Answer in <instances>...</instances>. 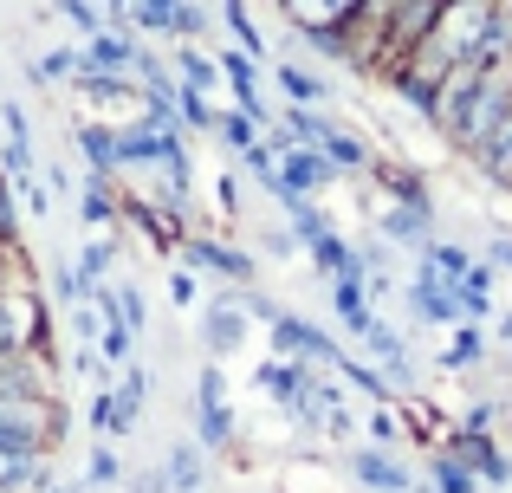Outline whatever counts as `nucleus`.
Listing matches in <instances>:
<instances>
[{
  "instance_id": "30",
  "label": "nucleus",
  "mask_w": 512,
  "mask_h": 493,
  "mask_svg": "<svg viewBox=\"0 0 512 493\" xmlns=\"http://www.w3.org/2000/svg\"><path fill=\"white\" fill-rule=\"evenodd\" d=\"M286 130H292V143H305V150H325V137L338 124H331L325 111H299V104H292V111H286Z\"/></svg>"
},
{
  "instance_id": "21",
  "label": "nucleus",
  "mask_w": 512,
  "mask_h": 493,
  "mask_svg": "<svg viewBox=\"0 0 512 493\" xmlns=\"http://www.w3.org/2000/svg\"><path fill=\"white\" fill-rule=\"evenodd\" d=\"M273 78H279V91H286V98L299 104V111H325L331 85H325V78H312V72H305V65H279Z\"/></svg>"
},
{
  "instance_id": "31",
  "label": "nucleus",
  "mask_w": 512,
  "mask_h": 493,
  "mask_svg": "<svg viewBox=\"0 0 512 493\" xmlns=\"http://www.w3.org/2000/svg\"><path fill=\"white\" fill-rule=\"evenodd\" d=\"M111 260H117V247L111 241H85V247H78V279H85V292L91 286H111V279H104V273H111Z\"/></svg>"
},
{
  "instance_id": "47",
  "label": "nucleus",
  "mask_w": 512,
  "mask_h": 493,
  "mask_svg": "<svg viewBox=\"0 0 512 493\" xmlns=\"http://www.w3.org/2000/svg\"><path fill=\"white\" fill-rule=\"evenodd\" d=\"M493 266H506V273H512V241H506V234L493 241Z\"/></svg>"
},
{
  "instance_id": "46",
  "label": "nucleus",
  "mask_w": 512,
  "mask_h": 493,
  "mask_svg": "<svg viewBox=\"0 0 512 493\" xmlns=\"http://www.w3.org/2000/svg\"><path fill=\"white\" fill-rule=\"evenodd\" d=\"M214 195H221V215H240V189H234V176L214 182Z\"/></svg>"
},
{
  "instance_id": "20",
  "label": "nucleus",
  "mask_w": 512,
  "mask_h": 493,
  "mask_svg": "<svg viewBox=\"0 0 512 493\" xmlns=\"http://www.w3.org/2000/svg\"><path fill=\"white\" fill-rule=\"evenodd\" d=\"M175 85L208 91V98H214V85H221V59H208V52H195V46H175Z\"/></svg>"
},
{
  "instance_id": "13",
  "label": "nucleus",
  "mask_w": 512,
  "mask_h": 493,
  "mask_svg": "<svg viewBox=\"0 0 512 493\" xmlns=\"http://www.w3.org/2000/svg\"><path fill=\"white\" fill-rule=\"evenodd\" d=\"M370 182H376V189H389V202H415V208L428 202V182H422V169H409V163H389V156H376V163H370Z\"/></svg>"
},
{
  "instance_id": "3",
  "label": "nucleus",
  "mask_w": 512,
  "mask_h": 493,
  "mask_svg": "<svg viewBox=\"0 0 512 493\" xmlns=\"http://www.w3.org/2000/svg\"><path fill=\"white\" fill-rule=\"evenodd\" d=\"M65 435V416L52 403H0V442H13V448H46L52 455V442Z\"/></svg>"
},
{
  "instance_id": "44",
  "label": "nucleus",
  "mask_w": 512,
  "mask_h": 493,
  "mask_svg": "<svg viewBox=\"0 0 512 493\" xmlns=\"http://www.w3.org/2000/svg\"><path fill=\"white\" fill-rule=\"evenodd\" d=\"M169 299H175V305H195V299H201V279H195V273H169Z\"/></svg>"
},
{
  "instance_id": "16",
  "label": "nucleus",
  "mask_w": 512,
  "mask_h": 493,
  "mask_svg": "<svg viewBox=\"0 0 512 493\" xmlns=\"http://www.w3.org/2000/svg\"><path fill=\"white\" fill-rule=\"evenodd\" d=\"M493 273H500V266H474V273H467V279H454V299H461V318H467V325H480V318H487L493 312Z\"/></svg>"
},
{
  "instance_id": "43",
  "label": "nucleus",
  "mask_w": 512,
  "mask_h": 493,
  "mask_svg": "<svg viewBox=\"0 0 512 493\" xmlns=\"http://www.w3.org/2000/svg\"><path fill=\"white\" fill-rule=\"evenodd\" d=\"M59 13H65V20H72V26H78L85 39H91V33H104V20H98V13L85 7V0H59Z\"/></svg>"
},
{
  "instance_id": "24",
  "label": "nucleus",
  "mask_w": 512,
  "mask_h": 493,
  "mask_svg": "<svg viewBox=\"0 0 512 493\" xmlns=\"http://www.w3.org/2000/svg\"><path fill=\"white\" fill-rule=\"evenodd\" d=\"M422 266H428V273H441V279L454 286V279H467L480 260H474L467 247H454V241H428V247H422Z\"/></svg>"
},
{
  "instance_id": "17",
  "label": "nucleus",
  "mask_w": 512,
  "mask_h": 493,
  "mask_svg": "<svg viewBox=\"0 0 512 493\" xmlns=\"http://www.w3.org/2000/svg\"><path fill=\"white\" fill-rule=\"evenodd\" d=\"M350 474H357L363 487H376V493H402V487H409V474H402L396 455H383V448H363V455L350 461Z\"/></svg>"
},
{
  "instance_id": "50",
  "label": "nucleus",
  "mask_w": 512,
  "mask_h": 493,
  "mask_svg": "<svg viewBox=\"0 0 512 493\" xmlns=\"http://www.w3.org/2000/svg\"><path fill=\"white\" fill-rule=\"evenodd\" d=\"M0 493H13V487H0Z\"/></svg>"
},
{
  "instance_id": "8",
  "label": "nucleus",
  "mask_w": 512,
  "mask_h": 493,
  "mask_svg": "<svg viewBox=\"0 0 512 493\" xmlns=\"http://www.w3.org/2000/svg\"><path fill=\"white\" fill-rule=\"evenodd\" d=\"M402 299H409V312L422 318V325H461V299H454V286L441 273H428V266L402 286Z\"/></svg>"
},
{
  "instance_id": "40",
  "label": "nucleus",
  "mask_w": 512,
  "mask_h": 493,
  "mask_svg": "<svg viewBox=\"0 0 512 493\" xmlns=\"http://www.w3.org/2000/svg\"><path fill=\"white\" fill-rule=\"evenodd\" d=\"M0 124H7V143H33V124H26V111L13 98H0Z\"/></svg>"
},
{
  "instance_id": "25",
  "label": "nucleus",
  "mask_w": 512,
  "mask_h": 493,
  "mask_svg": "<svg viewBox=\"0 0 512 493\" xmlns=\"http://www.w3.org/2000/svg\"><path fill=\"white\" fill-rule=\"evenodd\" d=\"M441 364H448V370H480V364H487V331H480V325H461L448 338V351H441Z\"/></svg>"
},
{
  "instance_id": "26",
  "label": "nucleus",
  "mask_w": 512,
  "mask_h": 493,
  "mask_svg": "<svg viewBox=\"0 0 512 493\" xmlns=\"http://www.w3.org/2000/svg\"><path fill=\"white\" fill-rule=\"evenodd\" d=\"M208 137H221V143H227V150H240V156H247V150H253V143H260V137H266V130H260V124H253V117H247V111H214V130H208Z\"/></svg>"
},
{
  "instance_id": "12",
  "label": "nucleus",
  "mask_w": 512,
  "mask_h": 493,
  "mask_svg": "<svg viewBox=\"0 0 512 493\" xmlns=\"http://www.w3.org/2000/svg\"><path fill=\"white\" fill-rule=\"evenodd\" d=\"M331 305H338V325L350 331V338H363V331L376 325V312H370V286H363V273H344V279H331Z\"/></svg>"
},
{
  "instance_id": "36",
  "label": "nucleus",
  "mask_w": 512,
  "mask_h": 493,
  "mask_svg": "<svg viewBox=\"0 0 512 493\" xmlns=\"http://www.w3.org/2000/svg\"><path fill=\"white\" fill-rule=\"evenodd\" d=\"M117 318H124V325L143 338V325H150V299H143V286H130V279L117 286Z\"/></svg>"
},
{
  "instance_id": "5",
  "label": "nucleus",
  "mask_w": 512,
  "mask_h": 493,
  "mask_svg": "<svg viewBox=\"0 0 512 493\" xmlns=\"http://www.w3.org/2000/svg\"><path fill=\"white\" fill-rule=\"evenodd\" d=\"M52 370H46V351H13L0 357V403H52Z\"/></svg>"
},
{
  "instance_id": "29",
  "label": "nucleus",
  "mask_w": 512,
  "mask_h": 493,
  "mask_svg": "<svg viewBox=\"0 0 512 493\" xmlns=\"http://www.w3.org/2000/svg\"><path fill=\"white\" fill-rule=\"evenodd\" d=\"M195 435H201V448L234 442V409L227 403H195Z\"/></svg>"
},
{
  "instance_id": "49",
  "label": "nucleus",
  "mask_w": 512,
  "mask_h": 493,
  "mask_svg": "<svg viewBox=\"0 0 512 493\" xmlns=\"http://www.w3.org/2000/svg\"><path fill=\"white\" fill-rule=\"evenodd\" d=\"M52 493H72V487H52Z\"/></svg>"
},
{
  "instance_id": "2",
  "label": "nucleus",
  "mask_w": 512,
  "mask_h": 493,
  "mask_svg": "<svg viewBox=\"0 0 512 493\" xmlns=\"http://www.w3.org/2000/svg\"><path fill=\"white\" fill-rule=\"evenodd\" d=\"M143 396H150V370H143V364H130L117 390H98V396H91V429H98V442H117V435L137 429Z\"/></svg>"
},
{
  "instance_id": "14",
  "label": "nucleus",
  "mask_w": 512,
  "mask_h": 493,
  "mask_svg": "<svg viewBox=\"0 0 512 493\" xmlns=\"http://www.w3.org/2000/svg\"><path fill=\"white\" fill-rule=\"evenodd\" d=\"M78 150H85L91 176H117V169H124V143H117V130H104V124H78Z\"/></svg>"
},
{
  "instance_id": "23",
  "label": "nucleus",
  "mask_w": 512,
  "mask_h": 493,
  "mask_svg": "<svg viewBox=\"0 0 512 493\" xmlns=\"http://www.w3.org/2000/svg\"><path fill=\"white\" fill-rule=\"evenodd\" d=\"M78 98L124 104V98H143V85H137V78H117V72H78Z\"/></svg>"
},
{
  "instance_id": "7",
  "label": "nucleus",
  "mask_w": 512,
  "mask_h": 493,
  "mask_svg": "<svg viewBox=\"0 0 512 493\" xmlns=\"http://www.w3.org/2000/svg\"><path fill=\"white\" fill-rule=\"evenodd\" d=\"M247 325H253V318H247V305H240V299H227V292H214V305L201 312V344H208L214 357H234L240 344H247Z\"/></svg>"
},
{
  "instance_id": "19",
  "label": "nucleus",
  "mask_w": 512,
  "mask_h": 493,
  "mask_svg": "<svg viewBox=\"0 0 512 493\" xmlns=\"http://www.w3.org/2000/svg\"><path fill=\"white\" fill-rule=\"evenodd\" d=\"M182 13H188V0H137V7H130V26H137V33L182 39Z\"/></svg>"
},
{
  "instance_id": "34",
  "label": "nucleus",
  "mask_w": 512,
  "mask_h": 493,
  "mask_svg": "<svg viewBox=\"0 0 512 493\" xmlns=\"http://www.w3.org/2000/svg\"><path fill=\"white\" fill-rule=\"evenodd\" d=\"M221 13H227V26H234L240 52H253V59H266V39H260V26L247 20V7H240V0H221Z\"/></svg>"
},
{
  "instance_id": "33",
  "label": "nucleus",
  "mask_w": 512,
  "mask_h": 493,
  "mask_svg": "<svg viewBox=\"0 0 512 493\" xmlns=\"http://www.w3.org/2000/svg\"><path fill=\"white\" fill-rule=\"evenodd\" d=\"M214 111H221V104H208V91L175 85V117H182L188 130H214Z\"/></svg>"
},
{
  "instance_id": "35",
  "label": "nucleus",
  "mask_w": 512,
  "mask_h": 493,
  "mask_svg": "<svg viewBox=\"0 0 512 493\" xmlns=\"http://www.w3.org/2000/svg\"><path fill=\"white\" fill-rule=\"evenodd\" d=\"M33 72H39V78H72V85H78V72H85V46H78V52H72V46L46 52V59H39Z\"/></svg>"
},
{
  "instance_id": "42",
  "label": "nucleus",
  "mask_w": 512,
  "mask_h": 493,
  "mask_svg": "<svg viewBox=\"0 0 512 493\" xmlns=\"http://www.w3.org/2000/svg\"><path fill=\"white\" fill-rule=\"evenodd\" d=\"M20 351V325H13V292H0V357Z\"/></svg>"
},
{
  "instance_id": "41",
  "label": "nucleus",
  "mask_w": 512,
  "mask_h": 493,
  "mask_svg": "<svg viewBox=\"0 0 512 493\" xmlns=\"http://www.w3.org/2000/svg\"><path fill=\"white\" fill-rule=\"evenodd\" d=\"M195 403H227V377H221V364H208L195 377Z\"/></svg>"
},
{
  "instance_id": "32",
  "label": "nucleus",
  "mask_w": 512,
  "mask_h": 493,
  "mask_svg": "<svg viewBox=\"0 0 512 493\" xmlns=\"http://www.w3.org/2000/svg\"><path fill=\"white\" fill-rule=\"evenodd\" d=\"M195 481H201V442H175L169 468H163V487H195Z\"/></svg>"
},
{
  "instance_id": "45",
  "label": "nucleus",
  "mask_w": 512,
  "mask_h": 493,
  "mask_svg": "<svg viewBox=\"0 0 512 493\" xmlns=\"http://www.w3.org/2000/svg\"><path fill=\"white\" fill-rule=\"evenodd\" d=\"M292 247H305L292 228H273V234H266V253H273V260H279V253H292Z\"/></svg>"
},
{
  "instance_id": "15",
  "label": "nucleus",
  "mask_w": 512,
  "mask_h": 493,
  "mask_svg": "<svg viewBox=\"0 0 512 493\" xmlns=\"http://www.w3.org/2000/svg\"><path fill=\"white\" fill-rule=\"evenodd\" d=\"M279 7L292 13L299 33H325V26H344L357 13V0H279Z\"/></svg>"
},
{
  "instance_id": "1",
  "label": "nucleus",
  "mask_w": 512,
  "mask_h": 493,
  "mask_svg": "<svg viewBox=\"0 0 512 493\" xmlns=\"http://www.w3.org/2000/svg\"><path fill=\"white\" fill-rule=\"evenodd\" d=\"M266 338H273L266 357H286V364H299V370H338L350 357L331 331H318L312 318H299V312H279L273 325H266Z\"/></svg>"
},
{
  "instance_id": "18",
  "label": "nucleus",
  "mask_w": 512,
  "mask_h": 493,
  "mask_svg": "<svg viewBox=\"0 0 512 493\" xmlns=\"http://www.w3.org/2000/svg\"><path fill=\"white\" fill-rule=\"evenodd\" d=\"M78 215H85L91 228H104V221H124V195L111 189V176H85V195H78Z\"/></svg>"
},
{
  "instance_id": "4",
  "label": "nucleus",
  "mask_w": 512,
  "mask_h": 493,
  "mask_svg": "<svg viewBox=\"0 0 512 493\" xmlns=\"http://www.w3.org/2000/svg\"><path fill=\"white\" fill-rule=\"evenodd\" d=\"M182 260H188V273L227 279V286H253V253H240L234 241H214V234H188Z\"/></svg>"
},
{
  "instance_id": "38",
  "label": "nucleus",
  "mask_w": 512,
  "mask_h": 493,
  "mask_svg": "<svg viewBox=\"0 0 512 493\" xmlns=\"http://www.w3.org/2000/svg\"><path fill=\"white\" fill-rule=\"evenodd\" d=\"M435 487H441V493H474V468H461L454 455H441V461H435Z\"/></svg>"
},
{
  "instance_id": "11",
  "label": "nucleus",
  "mask_w": 512,
  "mask_h": 493,
  "mask_svg": "<svg viewBox=\"0 0 512 493\" xmlns=\"http://www.w3.org/2000/svg\"><path fill=\"white\" fill-rule=\"evenodd\" d=\"M46 481H52L46 448H13V442H0V487H13V493H46Z\"/></svg>"
},
{
  "instance_id": "9",
  "label": "nucleus",
  "mask_w": 512,
  "mask_h": 493,
  "mask_svg": "<svg viewBox=\"0 0 512 493\" xmlns=\"http://www.w3.org/2000/svg\"><path fill=\"white\" fill-rule=\"evenodd\" d=\"M376 228H383V241H396V247H415L422 253L428 241H435V202H389L383 215H376Z\"/></svg>"
},
{
  "instance_id": "48",
  "label": "nucleus",
  "mask_w": 512,
  "mask_h": 493,
  "mask_svg": "<svg viewBox=\"0 0 512 493\" xmlns=\"http://www.w3.org/2000/svg\"><path fill=\"white\" fill-rule=\"evenodd\" d=\"M130 7H137V0H111V13H130Z\"/></svg>"
},
{
  "instance_id": "39",
  "label": "nucleus",
  "mask_w": 512,
  "mask_h": 493,
  "mask_svg": "<svg viewBox=\"0 0 512 493\" xmlns=\"http://www.w3.org/2000/svg\"><path fill=\"white\" fill-rule=\"evenodd\" d=\"M117 474H124V461H117V448H111V442H98V448H91V487L117 481Z\"/></svg>"
},
{
  "instance_id": "10",
  "label": "nucleus",
  "mask_w": 512,
  "mask_h": 493,
  "mask_svg": "<svg viewBox=\"0 0 512 493\" xmlns=\"http://www.w3.org/2000/svg\"><path fill=\"white\" fill-rule=\"evenodd\" d=\"M137 39L124 33V26H104V33H91L85 39V72H117V78H130L137 72Z\"/></svg>"
},
{
  "instance_id": "6",
  "label": "nucleus",
  "mask_w": 512,
  "mask_h": 493,
  "mask_svg": "<svg viewBox=\"0 0 512 493\" xmlns=\"http://www.w3.org/2000/svg\"><path fill=\"white\" fill-rule=\"evenodd\" d=\"M279 176H286V195H279V202H292V195H318V189H331L344 169L331 163L325 150H305V143H292V150L279 156Z\"/></svg>"
},
{
  "instance_id": "22",
  "label": "nucleus",
  "mask_w": 512,
  "mask_h": 493,
  "mask_svg": "<svg viewBox=\"0 0 512 493\" xmlns=\"http://www.w3.org/2000/svg\"><path fill=\"white\" fill-rule=\"evenodd\" d=\"M253 383H260V390L266 396H279V403H299V390H305V370L299 364H286V357H266V364L260 370H253Z\"/></svg>"
},
{
  "instance_id": "28",
  "label": "nucleus",
  "mask_w": 512,
  "mask_h": 493,
  "mask_svg": "<svg viewBox=\"0 0 512 493\" xmlns=\"http://www.w3.org/2000/svg\"><path fill=\"white\" fill-rule=\"evenodd\" d=\"M325 156L344 169V176H363V169L376 163V156H370V143H363V137H350V130H331V137H325Z\"/></svg>"
},
{
  "instance_id": "27",
  "label": "nucleus",
  "mask_w": 512,
  "mask_h": 493,
  "mask_svg": "<svg viewBox=\"0 0 512 493\" xmlns=\"http://www.w3.org/2000/svg\"><path fill=\"white\" fill-rule=\"evenodd\" d=\"M338 377L350 383V390H363L370 403H396V383H389L376 364H357V357H344V364H338Z\"/></svg>"
},
{
  "instance_id": "37",
  "label": "nucleus",
  "mask_w": 512,
  "mask_h": 493,
  "mask_svg": "<svg viewBox=\"0 0 512 493\" xmlns=\"http://www.w3.org/2000/svg\"><path fill=\"white\" fill-rule=\"evenodd\" d=\"M46 176H20V182H13V202H20L26 208V215H52V202H46Z\"/></svg>"
}]
</instances>
